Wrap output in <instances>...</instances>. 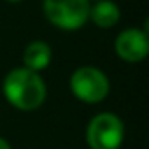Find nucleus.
I'll list each match as a JSON object with an SVG mask.
<instances>
[{"label": "nucleus", "instance_id": "nucleus-3", "mask_svg": "<svg viewBox=\"0 0 149 149\" xmlns=\"http://www.w3.org/2000/svg\"><path fill=\"white\" fill-rule=\"evenodd\" d=\"M90 0H42L46 19L58 30L76 32L90 21Z\"/></svg>", "mask_w": 149, "mask_h": 149}, {"label": "nucleus", "instance_id": "nucleus-7", "mask_svg": "<svg viewBox=\"0 0 149 149\" xmlns=\"http://www.w3.org/2000/svg\"><path fill=\"white\" fill-rule=\"evenodd\" d=\"M121 19V11L119 6L112 0H98L93 2L90 7V21L104 30H109L116 26Z\"/></svg>", "mask_w": 149, "mask_h": 149}, {"label": "nucleus", "instance_id": "nucleus-1", "mask_svg": "<svg viewBox=\"0 0 149 149\" xmlns=\"http://www.w3.org/2000/svg\"><path fill=\"white\" fill-rule=\"evenodd\" d=\"M2 93L14 109L32 112L44 105L47 98V86L39 72L21 65L6 74L2 81Z\"/></svg>", "mask_w": 149, "mask_h": 149}, {"label": "nucleus", "instance_id": "nucleus-6", "mask_svg": "<svg viewBox=\"0 0 149 149\" xmlns=\"http://www.w3.org/2000/svg\"><path fill=\"white\" fill-rule=\"evenodd\" d=\"M51 60L53 47L46 40H32L23 51V67L39 74L51 65Z\"/></svg>", "mask_w": 149, "mask_h": 149}, {"label": "nucleus", "instance_id": "nucleus-9", "mask_svg": "<svg viewBox=\"0 0 149 149\" xmlns=\"http://www.w3.org/2000/svg\"><path fill=\"white\" fill-rule=\"evenodd\" d=\"M6 2H9V4H18V2H21V0H6Z\"/></svg>", "mask_w": 149, "mask_h": 149}, {"label": "nucleus", "instance_id": "nucleus-2", "mask_svg": "<svg viewBox=\"0 0 149 149\" xmlns=\"http://www.w3.org/2000/svg\"><path fill=\"white\" fill-rule=\"evenodd\" d=\"M68 88L83 104H100L111 93L109 76L95 65H81L70 74Z\"/></svg>", "mask_w": 149, "mask_h": 149}, {"label": "nucleus", "instance_id": "nucleus-5", "mask_svg": "<svg viewBox=\"0 0 149 149\" xmlns=\"http://www.w3.org/2000/svg\"><path fill=\"white\" fill-rule=\"evenodd\" d=\"M114 53L126 63H139L149 54V33L147 28H125L116 35Z\"/></svg>", "mask_w": 149, "mask_h": 149}, {"label": "nucleus", "instance_id": "nucleus-10", "mask_svg": "<svg viewBox=\"0 0 149 149\" xmlns=\"http://www.w3.org/2000/svg\"><path fill=\"white\" fill-rule=\"evenodd\" d=\"M90 2H98V0H90Z\"/></svg>", "mask_w": 149, "mask_h": 149}, {"label": "nucleus", "instance_id": "nucleus-8", "mask_svg": "<svg viewBox=\"0 0 149 149\" xmlns=\"http://www.w3.org/2000/svg\"><path fill=\"white\" fill-rule=\"evenodd\" d=\"M0 149H13V146L9 144V140H6L4 137H0Z\"/></svg>", "mask_w": 149, "mask_h": 149}, {"label": "nucleus", "instance_id": "nucleus-4", "mask_svg": "<svg viewBox=\"0 0 149 149\" xmlns=\"http://www.w3.org/2000/svg\"><path fill=\"white\" fill-rule=\"evenodd\" d=\"M125 142V123L114 112L95 114L86 126L90 149H119Z\"/></svg>", "mask_w": 149, "mask_h": 149}]
</instances>
